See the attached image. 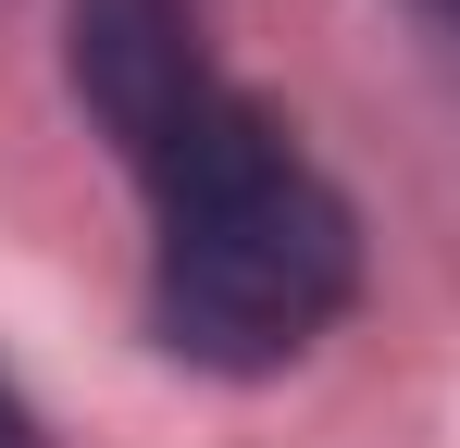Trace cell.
<instances>
[{"label": "cell", "mask_w": 460, "mask_h": 448, "mask_svg": "<svg viewBox=\"0 0 460 448\" xmlns=\"http://www.w3.org/2000/svg\"><path fill=\"white\" fill-rule=\"evenodd\" d=\"M63 75H75L87 125L125 149L137 175L236 100L225 75H212V50H199V13L187 0H75L63 13Z\"/></svg>", "instance_id": "7a4b0ae2"}, {"label": "cell", "mask_w": 460, "mask_h": 448, "mask_svg": "<svg viewBox=\"0 0 460 448\" xmlns=\"http://www.w3.org/2000/svg\"><path fill=\"white\" fill-rule=\"evenodd\" d=\"M411 13H436V25H448V38H460V0H411Z\"/></svg>", "instance_id": "277c9868"}, {"label": "cell", "mask_w": 460, "mask_h": 448, "mask_svg": "<svg viewBox=\"0 0 460 448\" xmlns=\"http://www.w3.org/2000/svg\"><path fill=\"white\" fill-rule=\"evenodd\" d=\"M150 187V336L199 373H287L361 299V212L299 162V138L236 87Z\"/></svg>", "instance_id": "6da1fadb"}, {"label": "cell", "mask_w": 460, "mask_h": 448, "mask_svg": "<svg viewBox=\"0 0 460 448\" xmlns=\"http://www.w3.org/2000/svg\"><path fill=\"white\" fill-rule=\"evenodd\" d=\"M0 448H50V436H38V411H25L13 386H0Z\"/></svg>", "instance_id": "3957f363"}]
</instances>
